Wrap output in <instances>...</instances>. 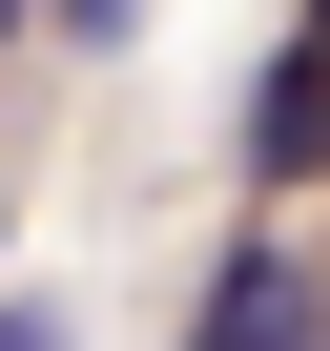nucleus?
<instances>
[{
    "label": "nucleus",
    "instance_id": "423d86ee",
    "mask_svg": "<svg viewBox=\"0 0 330 351\" xmlns=\"http://www.w3.org/2000/svg\"><path fill=\"white\" fill-rule=\"evenodd\" d=\"M309 42H330V0H309Z\"/></svg>",
    "mask_w": 330,
    "mask_h": 351
},
{
    "label": "nucleus",
    "instance_id": "20e7f679",
    "mask_svg": "<svg viewBox=\"0 0 330 351\" xmlns=\"http://www.w3.org/2000/svg\"><path fill=\"white\" fill-rule=\"evenodd\" d=\"M62 21H83V42H124V0H62Z\"/></svg>",
    "mask_w": 330,
    "mask_h": 351
},
{
    "label": "nucleus",
    "instance_id": "39448f33",
    "mask_svg": "<svg viewBox=\"0 0 330 351\" xmlns=\"http://www.w3.org/2000/svg\"><path fill=\"white\" fill-rule=\"evenodd\" d=\"M0 62H21V0H0Z\"/></svg>",
    "mask_w": 330,
    "mask_h": 351
},
{
    "label": "nucleus",
    "instance_id": "f03ea898",
    "mask_svg": "<svg viewBox=\"0 0 330 351\" xmlns=\"http://www.w3.org/2000/svg\"><path fill=\"white\" fill-rule=\"evenodd\" d=\"M309 165H330V42H289V62H268V104H248V186H268V207L309 186Z\"/></svg>",
    "mask_w": 330,
    "mask_h": 351
},
{
    "label": "nucleus",
    "instance_id": "f257e3e1",
    "mask_svg": "<svg viewBox=\"0 0 330 351\" xmlns=\"http://www.w3.org/2000/svg\"><path fill=\"white\" fill-rule=\"evenodd\" d=\"M186 351H330V269L289 248V228H248L227 248V289H207V330Z\"/></svg>",
    "mask_w": 330,
    "mask_h": 351
},
{
    "label": "nucleus",
    "instance_id": "7ed1b4c3",
    "mask_svg": "<svg viewBox=\"0 0 330 351\" xmlns=\"http://www.w3.org/2000/svg\"><path fill=\"white\" fill-rule=\"evenodd\" d=\"M0 351H62V310H0Z\"/></svg>",
    "mask_w": 330,
    "mask_h": 351
}]
</instances>
